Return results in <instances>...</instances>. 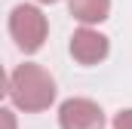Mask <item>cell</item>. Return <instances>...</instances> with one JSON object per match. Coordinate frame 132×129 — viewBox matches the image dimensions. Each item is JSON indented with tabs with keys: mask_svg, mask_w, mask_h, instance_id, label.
Returning a JSON list of instances; mask_svg holds the SVG:
<instances>
[{
	"mask_svg": "<svg viewBox=\"0 0 132 129\" xmlns=\"http://www.w3.org/2000/svg\"><path fill=\"white\" fill-rule=\"evenodd\" d=\"M6 95L12 98V104L25 114H40L55 101V80L43 64L25 62L19 64L9 80H6Z\"/></svg>",
	"mask_w": 132,
	"mask_h": 129,
	"instance_id": "6da1fadb",
	"label": "cell"
},
{
	"mask_svg": "<svg viewBox=\"0 0 132 129\" xmlns=\"http://www.w3.org/2000/svg\"><path fill=\"white\" fill-rule=\"evenodd\" d=\"M9 34L15 40V46L22 52H37L43 43H46V34H49V22L43 15L40 6L34 3H19L12 6L9 12Z\"/></svg>",
	"mask_w": 132,
	"mask_h": 129,
	"instance_id": "7a4b0ae2",
	"label": "cell"
},
{
	"mask_svg": "<svg viewBox=\"0 0 132 129\" xmlns=\"http://www.w3.org/2000/svg\"><path fill=\"white\" fill-rule=\"evenodd\" d=\"M62 129H104V111L92 98H68L59 108Z\"/></svg>",
	"mask_w": 132,
	"mask_h": 129,
	"instance_id": "3957f363",
	"label": "cell"
},
{
	"mask_svg": "<svg viewBox=\"0 0 132 129\" xmlns=\"http://www.w3.org/2000/svg\"><path fill=\"white\" fill-rule=\"evenodd\" d=\"M71 55H74V62L80 64H98L108 59V52H111V43H108V37L95 28H77L74 37H71Z\"/></svg>",
	"mask_w": 132,
	"mask_h": 129,
	"instance_id": "277c9868",
	"label": "cell"
},
{
	"mask_svg": "<svg viewBox=\"0 0 132 129\" xmlns=\"http://www.w3.org/2000/svg\"><path fill=\"white\" fill-rule=\"evenodd\" d=\"M68 9L77 22H83V28H89L111 15V0H68Z\"/></svg>",
	"mask_w": 132,
	"mask_h": 129,
	"instance_id": "5b68a950",
	"label": "cell"
},
{
	"mask_svg": "<svg viewBox=\"0 0 132 129\" xmlns=\"http://www.w3.org/2000/svg\"><path fill=\"white\" fill-rule=\"evenodd\" d=\"M114 129H132V108H123L114 117Z\"/></svg>",
	"mask_w": 132,
	"mask_h": 129,
	"instance_id": "8992f818",
	"label": "cell"
},
{
	"mask_svg": "<svg viewBox=\"0 0 132 129\" xmlns=\"http://www.w3.org/2000/svg\"><path fill=\"white\" fill-rule=\"evenodd\" d=\"M0 120H3V129H15V120H12L9 108H0Z\"/></svg>",
	"mask_w": 132,
	"mask_h": 129,
	"instance_id": "52a82bcc",
	"label": "cell"
},
{
	"mask_svg": "<svg viewBox=\"0 0 132 129\" xmlns=\"http://www.w3.org/2000/svg\"><path fill=\"white\" fill-rule=\"evenodd\" d=\"M37 3H59V0H37Z\"/></svg>",
	"mask_w": 132,
	"mask_h": 129,
	"instance_id": "ba28073f",
	"label": "cell"
}]
</instances>
